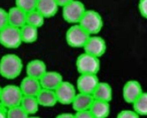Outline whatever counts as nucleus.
I'll return each mask as SVG.
<instances>
[{
  "label": "nucleus",
  "instance_id": "1",
  "mask_svg": "<svg viewBox=\"0 0 147 118\" xmlns=\"http://www.w3.org/2000/svg\"><path fill=\"white\" fill-rule=\"evenodd\" d=\"M23 70L22 60L16 55L8 54L0 59V75L8 80L19 77Z\"/></svg>",
  "mask_w": 147,
  "mask_h": 118
},
{
  "label": "nucleus",
  "instance_id": "2",
  "mask_svg": "<svg viewBox=\"0 0 147 118\" xmlns=\"http://www.w3.org/2000/svg\"><path fill=\"white\" fill-rule=\"evenodd\" d=\"M91 35L83 28L79 23L73 24L65 33V41L71 47L74 49H82L86 45L87 41Z\"/></svg>",
  "mask_w": 147,
  "mask_h": 118
},
{
  "label": "nucleus",
  "instance_id": "3",
  "mask_svg": "<svg viewBox=\"0 0 147 118\" xmlns=\"http://www.w3.org/2000/svg\"><path fill=\"white\" fill-rule=\"evenodd\" d=\"M21 43H22V39L19 27L8 24L0 31V45L4 47L14 50L20 47Z\"/></svg>",
  "mask_w": 147,
  "mask_h": 118
},
{
  "label": "nucleus",
  "instance_id": "4",
  "mask_svg": "<svg viewBox=\"0 0 147 118\" xmlns=\"http://www.w3.org/2000/svg\"><path fill=\"white\" fill-rule=\"evenodd\" d=\"M79 24L85 28L91 35H98L103 28V18L96 10H86Z\"/></svg>",
  "mask_w": 147,
  "mask_h": 118
},
{
  "label": "nucleus",
  "instance_id": "5",
  "mask_svg": "<svg viewBox=\"0 0 147 118\" xmlns=\"http://www.w3.org/2000/svg\"><path fill=\"white\" fill-rule=\"evenodd\" d=\"M76 67L79 74H97L101 68L100 58L95 57L88 53L80 55L76 61Z\"/></svg>",
  "mask_w": 147,
  "mask_h": 118
},
{
  "label": "nucleus",
  "instance_id": "6",
  "mask_svg": "<svg viewBox=\"0 0 147 118\" xmlns=\"http://www.w3.org/2000/svg\"><path fill=\"white\" fill-rule=\"evenodd\" d=\"M86 10L84 3L79 0H73L67 5L63 6V18L67 22L77 24L80 22Z\"/></svg>",
  "mask_w": 147,
  "mask_h": 118
},
{
  "label": "nucleus",
  "instance_id": "7",
  "mask_svg": "<svg viewBox=\"0 0 147 118\" xmlns=\"http://www.w3.org/2000/svg\"><path fill=\"white\" fill-rule=\"evenodd\" d=\"M23 98L20 87L16 85H6L2 88L0 102L7 108L19 105Z\"/></svg>",
  "mask_w": 147,
  "mask_h": 118
},
{
  "label": "nucleus",
  "instance_id": "8",
  "mask_svg": "<svg viewBox=\"0 0 147 118\" xmlns=\"http://www.w3.org/2000/svg\"><path fill=\"white\" fill-rule=\"evenodd\" d=\"M57 95V103L63 105H69L74 101L77 95V90L75 86L67 81H63L59 86L55 90Z\"/></svg>",
  "mask_w": 147,
  "mask_h": 118
},
{
  "label": "nucleus",
  "instance_id": "9",
  "mask_svg": "<svg viewBox=\"0 0 147 118\" xmlns=\"http://www.w3.org/2000/svg\"><path fill=\"white\" fill-rule=\"evenodd\" d=\"M84 52L88 53L90 55H93L95 57L101 58L104 56V54L107 51V43L103 37L99 35H91L89 39L87 41L86 45H84Z\"/></svg>",
  "mask_w": 147,
  "mask_h": 118
},
{
  "label": "nucleus",
  "instance_id": "10",
  "mask_svg": "<svg viewBox=\"0 0 147 118\" xmlns=\"http://www.w3.org/2000/svg\"><path fill=\"white\" fill-rule=\"evenodd\" d=\"M99 82L95 74H80V77L77 80V89L81 93L93 94Z\"/></svg>",
  "mask_w": 147,
  "mask_h": 118
},
{
  "label": "nucleus",
  "instance_id": "11",
  "mask_svg": "<svg viewBox=\"0 0 147 118\" xmlns=\"http://www.w3.org/2000/svg\"><path fill=\"white\" fill-rule=\"evenodd\" d=\"M142 86L136 80H130L126 82L123 87L122 95L123 99L128 104H133V102L142 94Z\"/></svg>",
  "mask_w": 147,
  "mask_h": 118
},
{
  "label": "nucleus",
  "instance_id": "12",
  "mask_svg": "<svg viewBox=\"0 0 147 118\" xmlns=\"http://www.w3.org/2000/svg\"><path fill=\"white\" fill-rule=\"evenodd\" d=\"M20 90L23 96H36L41 90V84L39 79L26 76L20 82Z\"/></svg>",
  "mask_w": 147,
  "mask_h": 118
},
{
  "label": "nucleus",
  "instance_id": "13",
  "mask_svg": "<svg viewBox=\"0 0 147 118\" xmlns=\"http://www.w3.org/2000/svg\"><path fill=\"white\" fill-rule=\"evenodd\" d=\"M41 87L45 89L55 90L59 86V84L63 81V76L55 71H47L45 74L39 79Z\"/></svg>",
  "mask_w": 147,
  "mask_h": 118
},
{
  "label": "nucleus",
  "instance_id": "14",
  "mask_svg": "<svg viewBox=\"0 0 147 118\" xmlns=\"http://www.w3.org/2000/svg\"><path fill=\"white\" fill-rule=\"evenodd\" d=\"M59 4L55 0H37L36 10L45 18L53 17L59 10Z\"/></svg>",
  "mask_w": 147,
  "mask_h": 118
},
{
  "label": "nucleus",
  "instance_id": "15",
  "mask_svg": "<svg viewBox=\"0 0 147 118\" xmlns=\"http://www.w3.org/2000/svg\"><path fill=\"white\" fill-rule=\"evenodd\" d=\"M94 102V97L92 94L87 93H77L76 97L71 102V107L75 111H82V110H88L90 109L91 105Z\"/></svg>",
  "mask_w": 147,
  "mask_h": 118
},
{
  "label": "nucleus",
  "instance_id": "16",
  "mask_svg": "<svg viewBox=\"0 0 147 118\" xmlns=\"http://www.w3.org/2000/svg\"><path fill=\"white\" fill-rule=\"evenodd\" d=\"M25 70H26L27 76L36 78V79H40L45 74V72L47 71V68L43 61L35 59V60H32V61L28 62Z\"/></svg>",
  "mask_w": 147,
  "mask_h": 118
},
{
  "label": "nucleus",
  "instance_id": "17",
  "mask_svg": "<svg viewBox=\"0 0 147 118\" xmlns=\"http://www.w3.org/2000/svg\"><path fill=\"white\" fill-rule=\"evenodd\" d=\"M90 111L94 118H106L110 115V102L94 99L90 107Z\"/></svg>",
  "mask_w": 147,
  "mask_h": 118
},
{
  "label": "nucleus",
  "instance_id": "18",
  "mask_svg": "<svg viewBox=\"0 0 147 118\" xmlns=\"http://www.w3.org/2000/svg\"><path fill=\"white\" fill-rule=\"evenodd\" d=\"M26 14L27 13L19 7H11L8 10V24L20 28L26 23Z\"/></svg>",
  "mask_w": 147,
  "mask_h": 118
},
{
  "label": "nucleus",
  "instance_id": "19",
  "mask_svg": "<svg viewBox=\"0 0 147 118\" xmlns=\"http://www.w3.org/2000/svg\"><path fill=\"white\" fill-rule=\"evenodd\" d=\"M36 98L39 105L42 106V107H53L57 103L55 90L41 88L39 93L36 95Z\"/></svg>",
  "mask_w": 147,
  "mask_h": 118
},
{
  "label": "nucleus",
  "instance_id": "20",
  "mask_svg": "<svg viewBox=\"0 0 147 118\" xmlns=\"http://www.w3.org/2000/svg\"><path fill=\"white\" fill-rule=\"evenodd\" d=\"M92 95L94 99L110 102L113 97L112 87L110 86V84L106 83V82H99L98 86L96 87Z\"/></svg>",
  "mask_w": 147,
  "mask_h": 118
},
{
  "label": "nucleus",
  "instance_id": "21",
  "mask_svg": "<svg viewBox=\"0 0 147 118\" xmlns=\"http://www.w3.org/2000/svg\"><path fill=\"white\" fill-rule=\"evenodd\" d=\"M20 33L22 43H35L38 39V28L30 24H27V23L20 27Z\"/></svg>",
  "mask_w": 147,
  "mask_h": 118
},
{
  "label": "nucleus",
  "instance_id": "22",
  "mask_svg": "<svg viewBox=\"0 0 147 118\" xmlns=\"http://www.w3.org/2000/svg\"><path fill=\"white\" fill-rule=\"evenodd\" d=\"M20 105L26 111L28 116L36 114L38 112L39 106H40L37 101L36 96H23Z\"/></svg>",
  "mask_w": 147,
  "mask_h": 118
},
{
  "label": "nucleus",
  "instance_id": "23",
  "mask_svg": "<svg viewBox=\"0 0 147 118\" xmlns=\"http://www.w3.org/2000/svg\"><path fill=\"white\" fill-rule=\"evenodd\" d=\"M133 110L139 116H147V92H142L140 96L133 102Z\"/></svg>",
  "mask_w": 147,
  "mask_h": 118
},
{
  "label": "nucleus",
  "instance_id": "24",
  "mask_svg": "<svg viewBox=\"0 0 147 118\" xmlns=\"http://www.w3.org/2000/svg\"><path fill=\"white\" fill-rule=\"evenodd\" d=\"M45 17L41 13H39L36 9L33 11H30V12H28L26 14L27 24H30L32 26L37 27V28H39V27H41L45 24Z\"/></svg>",
  "mask_w": 147,
  "mask_h": 118
},
{
  "label": "nucleus",
  "instance_id": "25",
  "mask_svg": "<svg viewBox=\"0 0 147 118\" xmlns=\"http://www.w3.org/2000/svg\"><path fill=\"white\" fill-rule=\"evenodd\" d=\"M37 0H15V6L19 7L26 13L36 9Z\"/></svg>",
  "mask_w": 147,
  "mask_h": 118
},
{
  "label": "nucleus",
  "instance_id": "26",
  "mask_svg": "<svg viewBox=\"0 0 147 118\" xmlns=\"http://www.w3.org/2000/svg\"><path fill=\"white\" fill-rule=\"evenodd\" d=\"M7 117L8 118H26L28 117V114L26 113L22 106L19 105L13 106L7 109Z\"/></svg>",
  "mask_w": 147,
  "mask_h": 118
},
{
  "label": "nucleus",
  "instance_id": "27",
  "mask_svg": "<svg viewBox=\"0 0 147 118\" xmlns=\"http://www.w3.org/2000/svg\"><path fill=\"white\" fill-rule=\"evenodd\" d=\"M8 25V11L0 7V31Z\"/></svg>",
  "mask_w": 147,
  "mask_h": 118
},
{
  "label": "nucleus",
  "instance_id": "28",
  "mask_svg": "<svg viewBox=\"0 0 147 118\" xmlns=\"http://www.w3.org/2000/svg\"><path fill=\"white\" fill-rule=\"evenodd\" d=\"M119 118H137L139 117V115L134 111V110H128L125 109L122 110L118 113Z\"/></svg>",
  "mask_w": 147,
  "mask_h": 118
},
{
  "label": "nucleus",
  "instance_id": "29",
  "mask_svg": "<svg viewBox=\"0 0 147 118\" xmlns=\"http://www.w3.org/2000/svg\"><path fill=\"white\" fill-rule=\"evenodd\" d=\"M138 9L140 14L144 18H147V0H139Z\"/></svg>",
  "mask_w": 147,
  "mask_h": 118
},
{
  "label": "nucleus",
  "instance_id": "30",
  "mask_svg": "<svg viewBox=\"0 0 147 118\" xmlns=\"http://www.w3.org/2000/svg\"><path fill=\"white\" fill-rule=\"evenodd\" d=\"M75 117L78 118H94L91 113L90 109L88 110H82V111H77L75 114Z\"/></svg>",
  "mask_w": 147,
  "mask_h": 118
},
{
  "label": "nucleus",
  "instance_id": "31",
  "mask_svg": "<svg viewBox=\"0 0 147 118\" xmlns=\"http://www.w3.org/2000/svg\"><path fill=\"white\" fill-rule=\"evenodd\" d=\"M7 109H8V108L0 102V118L7 117Z\"/></svg>",
  "mask_w": 147,
  "mask_h": 118
},
{
  "label": "nucleus",
  "instance_id": "32",
  "mask_svg": "<svg viewBox=\"0 0 147 118\" xmlns=\"http://www.w3.org/2000/svg\"><path fill=\"white\" fill-rule=\"evenodd\" d=\"M57 2V4H59V6L63 7L65 6V5H67V3H69L71 1H73V0H55Z\"/></svg>",
  "mask_w": 147,
  "mask_h": 118
},
{
  "label": "nucleus",
  "instance_id": "33",
  "mask_svg": "<svg viewBox=\"0 0 147 118\" xmlns=\"http://www.w3.org/2000/svg\"><path fill=\"white\" fill-rule=\"evenodd\" d=\"M57 117H59V118H65V117L74 118V117H75V114H74V113H61V114H59Z\"/></svg>",
  "mask_w": 147,
  "mask_h": 118
},
{
  "label": "nucleus",
  "instance_id": "34",
  "mask_svg": "<svg viewBox=\"0 0 147 118\" xmlns=\"http://www.w3.org/2000/svg\"><path fill=\"white\" fill-rule=\"evenodd\" d=\"M1 92H2V88H1V86H0V97H1Z\"/></svg>",
  "mask_w": 147,
  "mask_h": 118
}]
</instances>
